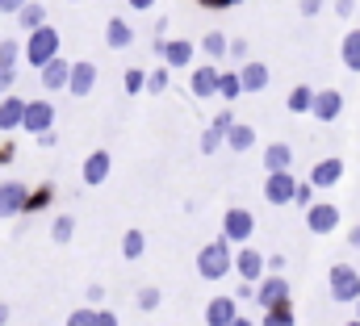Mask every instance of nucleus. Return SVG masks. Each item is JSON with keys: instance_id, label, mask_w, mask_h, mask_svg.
I'll list each match as a JSON object with an SVG mask.
<instances>
[{"instance_id": "f257e3e1", "label": "nucleus", "mask_w": 360, "mask_h": 326, "mask_svg": "<svg viewBox=\"0 0 360 326\" xmlns=\"http://www.w3.org/2000/svg\"><path fill=\"white\" fill-rule=\"evenodd\" d=\"M231 272H235V247L226 239H214V243H205L197 251V276L201 280H222Z\"/></svg>"}, {"instance_id": "f03ea898", "label": "nucleus", "mask_w": 360, "mask_h": 326, "mask_svg": "<svg viewBox=\"0 0 360 326\" xmlns=\"http://www.w3.org/2000/svg\"><path fill=\"white\" fill-rule=\"evenodd\" d=\"M59 51H63V38H59V30L46 21V25H38V30H30V38H25V63L30 67H46L51 59H59Z\"/></svg>"}, {"instance_id": "7ed1b4c3", "label": "nucleus", "mask_w": 360, "mask_h": 326, "mask_svg": "<svg viewBox=\"0 0 360 326\" xmlns=\"http://www.w3.org/2000/svg\"><path fill=\"white\" fill-rule=\"evenodd\" d=\"M151 51H155V59H164V67H172V72L193 67V59H197V46H193L188 38H164V34H155V38H151Z\"/></svg>"}, {"instance_id": "20e7f679", "label": "nucleus", "mask_w": 360, "mask_h": 326, "mask_svg": "<svg viewBox=\"0 0 360 326\" xmlns=\"http://www.w3.org/2000/svg\"><path fill=\"white\" fill-rule=\"evenodd\" d=\"M252 235H256V214L243 209V205H231V209L222 214V239L231 247H248Z\"/></svg>"}, {"instance_id": "39448f33", "label": "nucleus", "mask_w": 360, "mask_h": 326, "mask_svg": "<svg viewBox=\"0 0 360 326\" xmlns=\"http://www.w3.org/2000/svg\"><path fill=\"white\" fill-rule=\"evenodd\" d=\"M327 285H331V301H360V272L352 263H331V272H327Z\"/></svg>"}, {"instance_id": "423d86ee", "label": "nucleus", "mask_w": 360, "mask_h": 326, "mask_svg": "<svg viewBox=\"0 0 360 326\" xmlns=\"http://www.w3.org/2000/svg\"><path fill=\"white\" fill-rule=\"evenodd\" d=\"M289 297H293V289H289V280H285V272H269L260 285H256V306L260 310H276V306H289Z\"/></svg>"}, {"instance_id": "0eeeda50", "label": "nucleus", "mask_w": 360, "mask_h": 326, "mask_svg": "<svg viewBox=\"0 0 360 326\" xmlns=\"http://www.w3.org/2000/svg\"><path fill=\"white\" fill-rule=\"evenodd\" d=\"M235 276L248 280V285H260L269 276V255L256 251V247H239L235 251Z\"/></svg>"}, {"instance_id": "6e6552de", "label": "nucleus", "mask_w": 360, "mask_h": 326, "mask_svg": "<svg viewBox=\"0 0 360 326\" xmlns=\"http://www.w3.org/2000/svg\"><path fill=\"white\" fill-rule=\"evenodd\" d=\"M340 222H344V214H340V205H331V201H314V205L306 209V230H310V235H331V230H340Z\"/></svg>"}, {"instance_id": "1a4fd4ad", "label": "nucleus", "mask_w": 360, "mask_h": 326, "mask_svg": "<svg viewBox=\"0 0 360 326\" xmlns=\"http://www.w3.org/2000/svg\"><path fill=\"white\" fill-rule=\"evenodd\" d=\"M340 113H344V92H340V88H319L310 117L323 122V126H331V122H340Z\"/></svg>"}, {"instance_id": "9d476101", "label": "nucleus", "mask_w": 360, "mask_h": 326, "mask_svg": "<svg viewBox=\"0 0 360 326\" xmlns=\"http://www.w3.org/2000/svg\"><path fill=\"white\" fill-rule=\"evenodd\" d=\"M293 193H297L293 171H269V180H264V201L269 205H293Z\"/></svg>"}, {"instance_id": "9b49d317", "label": "nucleus", "mask_w": 360, "mask_h": 326, "mask_svg": "<svg viewBox=\"0 0 360 326\" xmlns=\"http://www.w3.org/2000/svg\"><path fill=\"white\" fill-rule=\"evenodd\" d=\"M109 171H113V155H109L105 147H96V151L84 155L80 180H84V188H96V184H105V180H109Z\"/></svg>"}, {"instance_id": "f8f14e48", "label": "nucleus", "mask_w": 360, "mask_h": 326, "mask_svg": "<svg viewBox=\"0 0 360 326\" xmlns=\"http://www.w3.org/2000/svg\"><path fill=\"white\" fill-rule=\"evenodd\" d=\"M25 197H30V184H21V180H4V184H0V222L25 214Z\"/></svg>"}, {"instance_id": "ddd939ff", "label": "nucleus", "mask_w": 360, "mask_h": 326, "mask_svg": "<svg viewBox=\"0 0 360 326\" xmlns=\"http://www.w3.org/2000/svg\"><path fill=\"white\" fill-rule=\"evenodd\" d=\"M21 130H30L34 138L46 134V130H55V105H51V100H30V105H25V122H21Z\"/></svg>"}, {"instance_id": "4468645a", "label": "nucleus", "mask_w": 360, "mask_h": 326, "mask_svg": "<svg viewBox=\"0 0 360 326\" xmlns=\"http://www.w3.org/2000/svg\"><path fill=\"white\" fill-rule=\"evenodd\" d=\"M344 171H348V163L340 159V155H327V159H319L314 167H310L306 180H310L314 188H335V184L344 180Z\"/></svg>"}, {"instance_id": "2eb2a0df", "label": "nucleus", "mask_w": 360, "mask_h": 326, "mask_svg": "<svg viewBox=\"0 0 360 326\" xmlns=\"http://www.w3.org/2000/svg\"><path fill=\"white\" fill-rule=\"evenodd\" d=\"M218 67L214 63H197L193 72H188V92L197 96V100H210V96H218Z\"/></svg>"}, {"instance_id": "dca6fc26", "label": "nucleus", "mask_w": 360, "mask_h": 326, "mask_svg": "<svg viewBox=\"0 0 360 326\" xmlns=\"http://www.w3.org/2000/svg\"><path fill=\"white\" fill-rule=\"evenodd\" d=\"M239 318V301L226 293V297H210V306H205V326H231Z\"/></svg>"}, {"instance_id": "f3484780", "label": "nucleus", "mask_w": 360, "mask_h": 326, "mask_svg": "<svg viewBox=\"0 0 360 326\" xmlns=\"http://www.w3.org/2000/svg\"><path fill=\"white\" fill-rule=\"evenodd\" d=\"M105 46L109 51H130L134 46V30H130L126 17H109L105 21Z\"/></svg>"}, {"instance_id": "a211bd4d", "label": "nucleus", "mask_w": 360, "mask_h": 326, "mask_svg": "<svg viewBox=\"0 0 360 326\" xmlns=\"http://www.w3.org/2000/svg\"><path fill=\"white\" fill-rule=\"evenodd\" d=\"M38 80H42V88H46V92H63V88H68V80H72V63L59 55V59H51V63L38 72Z\"/></svg>"}, {"instance_id": "6ab92c4d", "label": "nucleus", "mask_w": 360, "mask_h": 326, "mask_svg": "<svg viewBox=\"0 0 360 326\" xmlns=\"http://www.w3.org/2000/svg\"><path fill=\"white\" fill-rule=\"evenodd\" d=\"M92 88H96V63H92V59H80V63H72V80H68V92H72V96H89Z\"/></svg>"}, {"instance_id": "aec40b11", "label": "nucleus", "mask_w": 360, "mask_h": 326, "mask_svg": "<svg viewBox=\"0 0 360 326\" xmlns=\"http://www.w3.org/2000/svg\"><path fill=\"white\" fill-rule=\"evenodd\" d=\"M239 80H243V96H252V92H264L272 80V72L264 67V63H239Z\"/></svg>"}, {"instance_id": "412c9836", "label": "nucleus", "mask_w": 360, "mask_h": 326, "mask_svg": "<svg viewBox=\"0 0 360 326\" xmlns=\"http://www.w3.org/2000/svg\"><path fill=\"white\" fill-rule=\"evenodd\" d=\"M25 105H30V100H21V96H4V100H0V130H4V134L21 130V122H25Z\"/></svg>"}, {"instance_id": "4be33fe9", "label": "nucleus", "mask_w": 360, "mask_h": 326, "mask_svg": "<svg viewBox=\"0 0 360 326\" xmlns=\"http://www.w3.org/2000/svg\"><path fill=\"white\" fill-rule=\"evenodd\" d=\"M264 171H293V147L289 143H269L264 147Z\"/></svg>"}, {"instance_id": "5701e85b", "label": "nucleus", "mask_w": 360, "mask_h": 326, "mask_svg": "<svg viewBox=\"0 0 360 326\" xmlns=\"http://www.w3.org/2000/svg\"><path fill=\"white\" fill-rule=\"evenodd\" d=\"M226 147H231L235 155L252 151V147H256V126H248V122H235V126L226 130Z\"/></svg>"}, {"instance_id": "b1692460", "label": "nucleus", "mask_w": 360, "mask_h": 326, "mask_svg": "<svg viewBox=\"0 0 360 326\" xmlns=\"http://www.w3.org/2000/svg\"><path fill=\"white\" fill-rule=\"evenodd\" d=\"M285 109H289V113H310V109H314V88H310V84H293L289 96H285Z\"/></svg>"}, {"instance_id": "393cba45", "label": "nucleus", "mask_w": 360, "mask_h": 326, "mask_svg": "<svg viewBox=\"0 0 360 326\" xmlns=\"http://www.w3.org/2000/svg\"><path fill=\"white\" fill-rule=\"evenodd\" d=\"M340 59H344L348 72H356L360 76V30H348V34H344V42H340Z\"/></svg>"}, {"instance_id": "a878e982", "label": "nucleus", "mask_w": 360, "mask_h": 326, "mask_svg": "<svg viewBox=\"0 0 360 326\" xmlns=\"http://www.w3.org/2000/svg\"><path fill=\"white\" fill-rule=\"evenodd\" d=\"M197 46H201V55H210V59L218 63V59H226V51H231V38H226L222 30H210V34H205Z\"/></svg>"}, {"instance_id": "bb28decb", "label": "nucleus", "mask_w": 360, "mask_h": 326, "mask_svg": "<svg viewBox=\"0 0 360 326\" xmlns=\"http://www.w3.org/2000/svg\"><path fill=\"white\" fill-rule=\"evenodd\" d=\"M51 201H55V184H38L25 197V214H42V209H51Z\"/></svg>"}, {"instance_id": "cd10ccee", "label": "nucleus", "mask_w": 360, "mask_h": 326, "mask_svg": "<svg viewBox=\"0 0 360 326\" xmlns=\"http://www.w3.org/2000/svg\"><path fill=\"white\" fill-rule=\"evenodd\" d=\"M143 251H147V235H143V230H126V235H122V259H126V263L143 259Z\"/></svg>"}, {"instance_id": "c85d7f7f", "label": "nucleus", "mask_w": 360, "mask_h": 326, "mask_svg": "<svg viewBox=\"0 0 360 326\" xmlns=\"http://www.w3.org/2000/svg\"><path fill=\"white\" fill-rule=\"evenodd\" d=\"M72 239H76V218H72V214H59V218L51 222V243L68 247Z\"/></svg>"}, {"instance_id": "c756f323", "label": "nucleus", "mask_w": 360, "mask_h": 326, "mask_svg": "<svg viewBox=\"0 0 360 326\" xmlns=\"http://www.w3.org/2000/svg\"><path fill=\"white\" fill-rule=\"evenodd\" d=\"M222 147H226V130L205 126V130H201V138H197V151H201V155H214V151H222Z\"/></svg>"}, {"instance_id": "7c9ffc66", "label": "nucleus", "mask_w": 360, "mask_h": 326, "mask_svg": "<svg viewBox=\"0 0 360 326\" xmlns=\"http://www.w3.org/2000/svg\"><path fill=\"white\" fill-rule=\"evenodd\" d=\"M218 96H222L226 105H235V100L243 96V80H239V72H222V76H218Z\"/></svg>"}, {"instance_id": "2f4dec72", "label": "nucleus", "mask_w": 360, "mask_h": 326, "mask_svg": "<svg viewBox=\"0 0 360 326\" xmlns=\"http://www.w3.org/2000/svg\"><path fill=\"white\" fill-rule=\"evenodd\" d=\"M17 25H21V30H38V25H46V8H42L38 0H30V4L17 13Z\"/></svg>"}, {"instance_id": "473e14b6", "label": "nucleus", "mask_w": 360, "mask_h": 326, "mask_svg": "<svg viewBox=\"0 0 360 326\" xmlns=\"http://www.w3.org/2000/svg\"><path fill=\"white\" fill-rule=\"evenodd\" d=\"M25 59V42L17 38H0V67H17Z\"/></svg>"}, {"instance_id": "72a5a7b5", "label": "nucleus", "mask_w": 360, "mask_h": 326, "mask_svg": "<svg viewBox=\"0 0 360 326\" xmlns=\"http://www.w3.org/2000/svg\"><path fill=\"white\" fill-rule=\"evenodd\" d=\"M168 84H172V67H155V72H147V96H164L168 92Z\"/></svg>"}, {"instance_id": "f704fd0d", "label": "nucleus", "mask_w": 360, "mask_h": 326, "mask_svg": "<svg viewBox=\"0 0 360 326\" xmlns=\"http://www.w3.org/2000/svg\"><path fill=\"white\" fill-rule=\"evenodd\" d=\"M260 326H297V314H293V301L289 306H276V310H264Z\"/></svg>"}, {"instance_id": "c9c22d12", "label": "nucleus", "mask_w": 360, "mask_h": 326, "mask_svg": "<svg viewBox=\"0 0 360 326\" xmlns=\"http://www.w3.org/2000/svg\"><path fill=\"white\" fill-rule=\"evenodd\" d=\"M134 301H139V310H147V314H151V310H160V306H164V293H160L155 285H143Z\"/></svg>"}, {"instance_id": "e433bc0d", "label": "nucleus", "mask_w": 360, "mask_h": 326, "mask_svg": "<svg viewBox=\"0 0 360 326\" xmlns=\"http://www.w3.org/2000/svg\"><path fill=\"white\" fill-rule=\"evenodd\" d=\"M122 88H126L130 96H139V92H147V72H143V67H130V72L122 76Z\"/></svg>"}, {"instance_id": "4c0bfd02", "label": "nucleus", "mask_w": 360, "mask_h": 326, "mask_svg": "<svg viewBox=\"0 0 360 326\" xmlns=\"http://www.w3.org/2000/svg\"><path fill=\"white\" fill-rule=\"evenodd\" d=\"M63 326H96V306H80V310H72Z\"/></svg>"}, {"instance_id": "58836bf2", "label": "nucleus", "mask_w": 360, "mask_h": 326, "mask_svg": "<svg viewBox=\"0 0 360 326\" xmlns=\"http://www.w3.org/2000/svg\"><path fill=\"white\" fill-rule=\"evenodd\" d=\"M293 205H297V209H310V205H314V184H310V180H297V193H293Z\"/></svg>"}, {"instance_id": "ea45409f", "label": "nucleus", "mask_w": 360, "mask_h": 326, "mask_svg": "<svg viewBox=\"0 0 360 326\" xmlns=\"http://www.w3.org/2000/svg\"><path fill=\"white\" fill-rule=\"evenodd\" d=\"M17 84V67H0V96H8Z\"/></svg>"}, {"instance_id": "a19ab883", "label": "nucleus", "mask_w": 360, "mask_h": 326, "mask_svg": "<svg viewBox=\"0 0 360 326\" xmlns=\"http://www.w3.org/2000/svg\"><path fill=\"white\" fill-rule=\"evenodd\" d=\"M231 59H239V63H248V38H231V51H226Z\"/></svg>"}, {"instance_id": "79ce46f5", "label": "nucleus", "mask_w": 360, "mask_h": 326, "mask_svg": "<svg viewBox=\"0 0 360 326\" xmlns=\"http://www.w3.org/2000/svg\"><path fill=\"white\" fill-rule=\"evenodd\" d=\"M323 4H327V0H297V13H302V17H319Z\"/></svg>"}, {"instance_id": "37998d69", "label": "nucleus", "mask_w": 360, "mask_h": 326, "mask_svg": "<svg viewBox=\"0 0 360 326\" xmlns=\"http://www.w3.org/2000/svg\"><path fill=\"white\" fill-rule=\"evenodd\" d=\"M201 8H214V13H222V8H239L243 0H197Z\"/></svg>"}, {"instance_id": "c03bdc74", "label": "nucleus", "mask_w": 360, "mask_h": 326, "mask_svg": "<svg viewBox=\"0 0 360 326\" xmlns=\"http://www.w3.org/2000/svg\"><path fill=\"white\" fill-rule=\"evenodd\" d=\"M210 126H218V130H231V126H235V109H222V113H218Z\"/></svg>"}, {"instance_id": "a18cd8bd", "label": "nucleus", "mask_w": 360, "mask_h": 326, "mask_svg": "<svg viewBox=\"0 0 360 326\" xmlns=\"http://www.w3.org/2000/svg\"><path fill=\"white\" fill-rule=\"evenodd\" d=\"M235 301H256V285H248V280H243V285L235 289Z\"/></svg>"}, {"instance_id": "49530a36", "label": "nucleus", "mask_w": 360, "mask_h": 326, "mask_svg": "<svg viewBox=\"0 0 360 326\" xmlns=\"http://www.w3.org/2000/svg\"><path fill=\"white\" fill-rule=\"evenodd\" d=\"M13 159H17V147L13 143H0V167H8Z\"/></svg>"}, {"instance_id": "de8ad7c7", "label": "nucleus", "mask_w": 360, "mask_h": 326, "mask_svg": "<svg viewBox=\"0 0 360 326\" xmlns=\"http://www.w3.org/2000/svg\"><path fill=\"white\" fill-rule=\"evenodd\" d=\"M84 297H89V306H101V301H105V289H101V285H89Z\"/></svg>"}, {"instance_id": "09e8293b", "label": "nucleus", "mask_w": 360, "mask_h": 326, "mask_svg": "<svg viewBox=\"0 0 360 326\" xmlns=\"http://www.w3.org/2000/svg\"><path fill=\"white\" fill-rule=\"evenodd\" d=\"M335 13H340V17H344V21H348V17H352V13H356V0H335Z\"/></svg>"}, {"instance_id": "8fccbe9b", "label": "nucleus", "mask_w": 360, "mask_h": 326, "mask_svg": "<svg viewBox=\"0 0 360 326\" xmlns=\"http://www.w3.org/2000/svg\"><path fill=\"white\" fill-rule=\"evenodd\" d=\"M96 326H122V322H117L113 310H96Z\"/></svg>"}, {"instance_id": "3c124183", "label": "nucleus", "mask_w": 360, "mask_h": 326, "mask_svg": "<svg viewBox=\"0 0 360 326\" xmlns=\"http://www.w3.org/2000/svg\"><path fill=\"white\" fill-rule=\"evenodd\" d=\"M25 4H30V0H0V13H13V17H17Z\"/></svg>"}, {"instance_id": "603ef678", "label": "nucleus", "mask_w": 360, "mask_h": 326, "mask_svg": "<svg viewBox=\"0 0 360 326\" xmlns=\"http://www.w3.org/2000/svg\"><path fill=\"white\" fill-rule=\"evenodd\" d=\"M285 263H289V259H285L281 251H276V255H269V272H285Z\"/></svg>"}, {"instance_id": "864d4df0", "label": "nucleus", "mask_w": 360, "mask_h": 326, "mask_svg": "<svg viewBox=\"0 0 360 326\" xmlns=\"http://www.w3.org/2000/svg\"><path fill=\"white\" fill-rule=\"evenodd\" d=\"M38 143H42V147H55V143H59V134H55V130H46V134H38Z\"/></svg>"}, {"instance_id": "5fc2aeb1", "label": "nucleus", "mask_w": 360, "mask_h": 326, "mask_svg": "<svg viewBox=\"0 0 360 326\" xmlns=\"http://www.w3.org/2000/svg\"><path fill=\"white\" fill-rule=\"evenodd\" d=\"M126 4H130V8H139V13H147V8H151L155 0H126Z\"/></svg>"}, {"instance_id": "6e6d98bb", "label": "nucleus", "mask_w": 360, "mask_h": 326, "mask_svg": "<svg viewBox=\"0 0 360 326\" xmlns=\"http://www.w3.org/2000/svg\"><path fill=\"white\" fill-rule=\"evenodd\" d=\"M348 247H356V251H360V226H352V230H348Z\"/></svg>"}, {"instance_id": "4d7b16f0", "label": "nucleus", "mask_w": 360, "mask_h": 326, "mask_svg": "<svg viewBox=\"0 0 360 326\" xmlns=\"http://www.w3.org/2000/svg\"><path fill=\"white\" fill-rule=\"evenodd\" d=\"M231 326H260V322H252V318H243V314H239V318H235Z\"/></svg>"}, {"instance_id": "13d9d810", "label": "nucleus", "mask_w": 360, "mask_h": 326, "mask_svg": "<svg viewBox=\"0 0 360 326\" xmlns=\"http://www.w3.org/2000/svg\"><path fill=\"white\" fill-rule=\"evenodd\" d=\"M0 326H8V306L0 301Z\"/></svg>"}, {"instance_id": "bf43d9fd", "label": "nucleus", "mask_w": 360, "mask_h": 326, "mask_svg": "<svg viewBox=\"0 0 360 326\" xmlns=\"http://www.w3.org/2000/svg\"><path fill=\"white\" fill-rule=\"evenodd\" d=\"M344 326H360V318H352V322H344Z\"/></svg>"}, {"instance_id": "052dcab7", "label": "nucleus", "mask_w": 360, "mask_h": 326, "mask_svg": "<svg viewBox=\"0 0 360 326\" xmlns=\"http://www.w3.org/2000/svg\"><path fill=\"white\" fill-rule=\"evenodd\" d=\"M356 318H360V301H356Z\"/></svg>"}, {"instance_id": "680f3d73", "label": "nucleus", "mask_w": 360, "mask_h": 326, "mask_svg": "<svg viewBox=\"0 0 360 326\" xmlns=\"http://www.w3.org/2000/svg\"><path fill=\"white\" fill-rule=\"evenodd\" d=\"M68 4H80V0H68Z\"/></svg>"}, {"instance_id": "e2e57ef3", "label": "nucleus", "mask_w": 360, "mask_h": 326, "mask_svg": "<svg viewBox=\"0 0 360 326\" xmlns=\"http://www.w3.org/2000/svg\"><path fill=\"white\" fill-rule=\"evenodd\" d=\"M0 100H4V96H0Z\"/></svg>"}]
</instances>
